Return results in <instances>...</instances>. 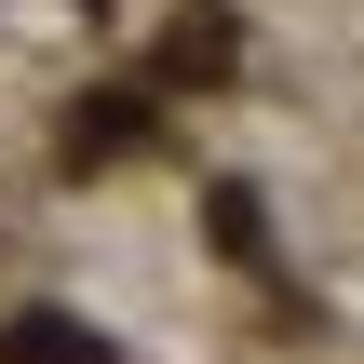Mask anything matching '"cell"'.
Segmentation results:
<instances>
[{
    "mask_svg": "<svg viewBox=\"0 0 364 364\" xmlns=\"http://www.w3.org/2000/svg\"><path fill=\"white\" fill-rule=\"evenodd\" d=\"M0 364H108V338H95V324H68V311H27V324L0 338Z\"/></svg>",
    "mask_w": 364,
    "mask_h": 364,
    "instance_id": "cell-1",
    "label": "cell"
},
{
    "mask_svg": "<svg viewBox=\"0 0 364 364\" xmlns=\"http://www.w3.org/2000/svg\"><path fill=\"white\" fill-rule=\"evenodd\" d=\"M162 68H176V81H216V68H230V27H216V14H203V27H176V54H162Z\"/></svg>",
    "mask_w": 364,
    "mask_h": 364,
    "instance_id": "cell-2",
    "label": "cell"
},
{
    "mask_svg": "<svg viewBox=\"0 0 364 364\" xmlns=\"http://www.w3.org/2000/svg\"><path fill=\"white\" fill-rule=\"evenodd\" d=\"M68 149H81V162H108V149H135V108H122V95H108V108H81V135H68Z\"/></svg>",
    "mask_w": 364,
    "mask_h": 364,
    "instance_id": "cell-3",
    "label": "cell"
},
{
    "mask_svg": "<svg viewBox=\"0 0 364 364\" xmlns=\"http://www.w3.org/2000/svg\"><path fill=\"white\" fill-rule=\"evenodd\" d=\"M216 243H230V257H257V243H270V230H257V189H216Z\"/></svg>",
    "mask_w": 364,
    "mask_h": 364,
    "instance_id": "cell-4",
    "label": "cell"
}]
</instances>
